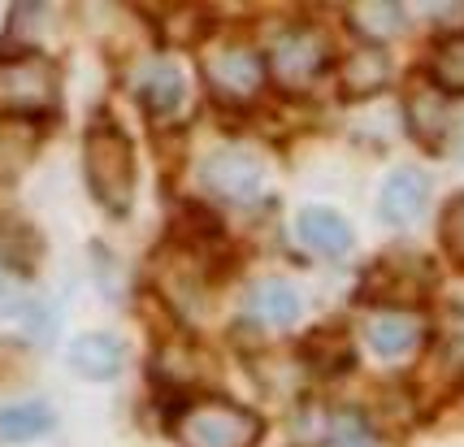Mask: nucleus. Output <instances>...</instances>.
<instances>
[{"label": "nucleus", "instance_id": "f257e3e1", "mask_svg": "<svg viewBox=\"0 0 464 447\" xmlns=\"http://www.w3.org/2000/svg\"><path fill=\"white\" fill-rule=\"evenodd\" d=\"M82 170H87V187L92 196L109 209V213H126L135 200V152L130 140L118 122H101L87 131L82 140Z\"/></svg>", "mask_w": 464, "mask_h": 447}, {"label": "nucleus", "instance_id": "f03ea898", "mask_svg": "<svg viewBox=\"0 0 464 447\" xmlns=\"http://www.w3.org/2000/svg\"><path fill=\"white\" fill-rule=\"evenodd\" d=\"M179 434L187 447H256L265 426H261V417L247 413L243 404L200 400V404L187 408Z\"/></svg>", "mask_w": 464, "mask_h": 447}, {"label": "nucleus", "instance_id": "7ed1b4c3", "mask_svg": "<svg viewBox=\"0 0 464 447\" xmlns=\"http://www.w3.org/2000/svg\"><path fill=\"white\" fill-rule=\"evenodd\" d=\"M325 65H330V44H325L322 31H308V26L283 31L269 48V74L283 87H295V92L322 79Z\"/></svg>", "mask_w": 464, "mask_h": 447}, {"label": "nucleus", "instance_id": "20e7f679", "mask_svg": "<svg viewBox=\"0 0 464 447\" xmlns=\"http://www.w3.org/2000/svg\"><path fill=\"white\" fill-rule=\"evenodd\" d=\"M204 187L213 191V196H222L230 204H247L261 196L265 187V170L261 161L252 157V152H239V148H222V152H213L208 161H204Z\"/></svg>", "mask_w": 464, "mask_h": 447}, {"label": "nucleus", "instance_id": "39448f33", "mask_svg": "<svg viewBox=\"0 0 464 447\" xmlns=\"http://www.w3.org/2000/svg\"><path fill=\"white\" fill-rule=\"evenodd\" d=\"M265 74H269V65L252 48H243V44H226L222 53L208 62V83L226 101H252L261 92Z\"/></svg>", "mask_w": 464, "mask_h": 447}, {"label": "nucleus", "instance_id": "423d86ee", "mask_svg": "<svg viewBox=\"0 0 464 447\" xmlns=\"http://www.w3.org/2000/svg\"><path fill=\"white\" fill-rule=\"evenodd\" d=\"M425 339V326L421 317H412L404 308H382L364 322V344L373 347V356L382 361H400L408 352H417Z\"/></svg>", "mask_w": 464, "mask_h": 447}, {"label": "nucleus", "instance_id": "0eeeda50", "mask_svg": "<svg viewBox=\"0 0 464 447\" xmlns=\"http://www.w3.org/2000/svg\"><path fill=\"white\" fill-rule=\"evenodd\" d=\"M430 191H434V187H430V174H421V170H395L382 183V196H378L382 222H391V226L421 222L425 204H430Z\"/></svg>", "mask_w": 464, "mask_h": 447}, {"label": "nucleus", "instance_id": "6e6552de", "mask_svg": "<svg viewBox=\"0 0 464 447\" xmlns=\"http://www.w3.org/2000/svg\"><path fill=\"white\" fill-rule=\"evenodd\" d=\"M53 104V74L44 62H0V109Z\"/></svg>", "mask_w": 464, "mask_h": 447}, {"label": "nucleus", "instance_id": "1a4fd4ad", "mask_svg": "<svg viewBox=\"0 0 464 447\" xmlns=\"http://www.w3.org/2000/svg\"><path fill=\"white\" fill-rule=\"evenodd\" d=\"M247 313H252V322L283 330V326L300 322L304 300L286 278H261V283H252V291H247Z\"/></svg>", "mask_w": 464, "mask_h": 447}, {"label": "nucleus", "instance_id": "9d476101", "mask_svg": "<svg viewBox=\"0 0 464 447\" xmlns=\"http://www.w3.org/2000/svg\"><path fill=\"white\" fill-rule=\"evenodd\" d=\"M295 230H300V244L317 257H330L339 261L352 252V226L334 213V209H304L295 218Z\"/></svg>", "mask_w": 464, "mask_h": 447}, {"label": "nucleus", "instance_id": "9b49d317", "mask_svg": "<svg viewBox=\"0 0 464 447\" xmlns=\"http://www.w3.org/2000/svg\"><path fill=\"white\" fill-rule=\"evenodd\" d=\"M408 126L412 135L425 143H439L451 135V109H447V96L430 83V87H417L408 96Z\"/></svg>", "mask_w": 464, "mask_h": 447}, {"label": "nucleus", "instance_id": "f8f14e48", "mask_svg": "<svg viewBox=\"0 0 464 447\" xmlns=\"http://www.w3.org/2000/svg\"><path fill=\"white\" fill-rule=\"evenodd\" d=\"M70 365H74V374H82V378L104 383V378H113L121 369V344L113 335H82V339H74V347H70Z\"/></svg>", "mask_w": 464, "mask_h": 447}, {"label": "nucleus", "instance_id": "ddd939ff", "mask_svg": "<svg viewBox=\"0 0 464 447\" xmlns=\"http://www.w3.org/2000/svg\"><path fill=\"white\" fill-rule=\"evenodd\" d=\"M386 83H391V62H386V53L378 44H364L356 48L343 65V92L347 96H373V92H382Z\"/></svg>", "mask_w": 464, "mask_h": 447}, {"label": "nucleus", "instance_id": "4468645a", "mask_svg": "<svg viewBox=\"0 0 464 447\" xmlns=\"http://www.w3.org/2000/svg\"><path fill=\"white\" fill-rule=\"evenodd\" d=\"M143 104L157 113V118H169V113H179L182 104V70L174 62H152L148 65V74H143Z\"/></svg>", "mask_w": 464, "mask_h": 447}, {"label": "nucleus", "instance_id": "2eb2a0df", "mask_svg": "<svg viewBox=\"0 0 464 447\" xmlns=\"http://www.w3.org/2000/svg\"><path fill=\"white\" fill-rule=\"evenodd\" d=\"M430 83L443 92V96H464V31L443 35L434 44V57H430Z\"/></svg>", "mask_w": 464, "mask_h": 447}, {"label": "nucleus", "instance_id": "dca6fc26", "mask_svg": "<svg viewBox=\"0 0 464 447\" xmlns=\"http://www.w3.org/2000/svg\"><path fill=\"white\" fill-rule=\"evenodd\" d=\"M347 22H352L369 44H382V40H391V35H400L404 9H400L395 0H364V5H356V9L347 14Z\"/></svg>", "mask_w": 464, "mask_h": 447}, {"label": "nucleus", "instance_id": "f3484780", "mask_svg": "<svg viewBox=\"0 0 464 447\" xmlns=\"http://www.w3.org/2000/svg\"><path fill=\"white\" fill-rule=\"evenodd\" d=\"M48 426H53V413H48L44 404H9V408H0V439H5V443L40 439Z\"/></svg>", "mask_w": 464, "mask_h": 447}, {"label": "nucleus", "instance_id": "a211bd4d", "mask_svg": "<svg viewBox=\"0 0 464 447\" xmlns=\"http://www.w3.org/2000/svg\"><path fill=\"white\" fill-rule=\"evenodd\" d=\"M443 244H447V252L464 265V196H456V200L447 204V213H443Z\"/></svg>", "mask_w": 464, "mask_h": 447}, {"label": "nucleus", "instance_id": "6ab92c4d", "mask_svg": "<svg viewBox=\"0 0 464 447\" xmlns=\"http://www.w3.org/2000/svg\"><path fill=\"white\" fill-rule=\"evenodd\" d=\"M334 443L339 447H373V434L364 430L361 417H352V413H347V417L334 422Z\"/></svg>", "mask_w": 464, "mask_h": 447}, {"label": "nucleus", "instance_id": "aec40b11", "mask_svg": "<svg viewBox=\"0 0 464 447\" xmlns=\"http://www.w3.org/2000/svg\"><path fill=\"white\" fill-rule=\"evenodd\" d=\"M447 140H451V157H456V161H464V118L451 126V135H447Z\"/></svg>", "mask_w": 464, "mask_h": 447}]
</instances>
